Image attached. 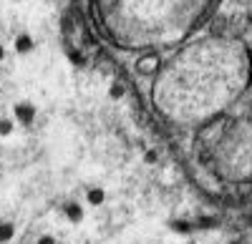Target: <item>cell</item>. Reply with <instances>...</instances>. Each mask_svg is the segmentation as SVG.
<instances>
[{"mask_svg": "<svg viewBox=\"0 0 252 244\" xmlns=\"http://www.w3.org/2000/svg\"><path fill=\"white\" fill-rule=\"evenodd\" d=\"M86 201L91 207H101L103 201H106V191H103L101 187H91L89 191H86Z\"/></svg>", "mask_w": 252, "mask_h": 244, "instance_id": "5", "label": "cell"}, {"mask_svg": "<svg viewBox=\"0 0 252 244\" xmlns=\"http://www.w3.org/2000/svg\"><path fill=\"white\" fill-rule=\"evenodd\" d=\"M126 221H129V217H126V212H124V209H119V212H114V214H111V227H114V229L124 227Z\"/></svg>", "mask_w": 252, "mask_h": 244, "instance_id": "10", "label": "cell"}, {"mask_svg": "<svg viewBox=\"0 0 252 244\" xmlns=\"http://www.w3.org/2000/svg\"><path fill=\"white\" fill-rule=\"evenodd\" d=\"M3 55H5V51H3V46H0V60H3Z\"/></svg>", "mask_w": 252, "mask_h": 244, "instance_id": "15", "label": "cell"}, {"mask_svg": "<svg viewBox=\"0 0 252 244\" xmlns=\"http://www.w3.org/2000/svg\"><path fill=\"white\" fill-rule=\"evenodd\" d=\"M15 51H18V53H31V51H33V38H31L28 33H20V35L15 38Z\"/></svg>", "mask_w": 252, "mask_h": 244, "instance_id": "8", "label": "cell"}, {"mask_svg": "<svg viewBox=\"0 0 252 244\" xmlns=\"http://www.w3.org/2000/svg\"><path fill=\"white\" fill-rule=\"evenodd\" d=\"M252 58L245 40L207 35L161 63L152 83V104L177 126H199L222 116L247 91Z\"/></svg>", "mask_w": 252, "mask_h": 244, "instance_id": "1", "label": "cell"}, {"mask_svg": "<svg viewBox=\"0 0 252 244\" xmlns=\"http://www.w3.org/2000/svg\"><path fill=\"white\" fill-rule=\"evenodd\" d=\"M124 93H126V88H124L121 81H111V86H109V96H111L114 101H121V98H124Z\"/></svg>", "mask_w": 252, "mask_h": 244, "instance_id": "9", "label": "cell"}, {"mask_svg": "<svg viewBox=\"0 0 252 244\" xmlns=\"http://www.w3.org/2000/svg\"><path fill=\"white\" fill-rule=\"evenodd\" d=\"M15 116H18V121H20V124H31V121L35 118V108L31 106V104H18L15 106Z\"/></svg>", "mask_w": 252, "mask_h": 244, "instance_id": "4", "label": "cell"}, {"mask_svg": "<svg viewBox=\"0 0 252 244\" xmlns=\"http://www.w3.org/2000/svg\"><path fill=\"white\" fill-rule=\"evenodd\" d=\"M63 212H66V217L73 221V224H78V221L83 219V209H81V204H76V201H68V204L63 207Z\"/></svg>", "mask_w": 252, "mask_h": 244, "instance_id": "7", "label": "cell"}, {"mask_svg": "<svg viewBox=\"0 0 252 244\" xmlns=\"http://www.w3.org/2000/svg\"><path fill=\"white\" fill-rule=\"evenodd\" d=\"M177 179H179V176H177V169H174V166H164L161 174H159V184H161V187H174Z\"/></svg>", "mask_w": 252, "mask_h": 244, "instance_id": "6", "label": "cell"}, {"mask_svg": "<svg viewBox=\"0 0 252 244\" xmlns=\"http://www.w3.org/2000/svg\"><path fill=\"white\" fill-rule=\"evenodd\" d=\"M161 55L157 53V51H146V53H141L139 58H136V63H134V71L139 73V76H149V78H154L157 73H159V68H161Z\"/></svg>", "mask_w": 252, "mask_h": 244, "instance_id": "3", "label": "cell"}, {"mask_svg": "<svg viewBox=\"0 0 252 244\" xmlns=\"http://www.w3.org/2000/svg\"><path fill=\"white\" fill-rule=\"evenodd\" d=\"M13 234H15V229H13V224H0V244H5V242H10L13 239Z\"/></svg>", "mask_w": 252, "mask_h": 244, "instance_id": "11", "label": "cell"}, {"mask_svg": "<svg viewBox=\"0 0 252 244\" xmlns=\"http://www.w3.org/2000/svg\"><path fill=\"white\" fill-rule=\"evenodd\" d=\"M240 3H252V0H240Z\"/></svg>", "mask_w": 252, "mask_h": 244, "instance_id": "16", "label": "cell"}, {"mask_svg": "<svg viewBox=\"0 0 252 244\" xmlns=\"http://www.w3.org/2000/svg\"><path fill=\"white\" fill-rule=\"evenodd\" d=\"M217 0H98L106 38L121 48L174 46L197 30Z\"/></svg>", "mask_w": 252, "mask_h": 244, "instance_id": "2", "label": "cell"}, {"mask_svg": "<svg viewBox=\"0 0 252 244\" xmlns=\"http://www.w3.org/2000/svg\"><path fill=\"white\" fill-rule=\"evenodd\" d=\"M5 244H8V242H5Z\"/></svg>", "mask_w": 252, "mask_h": 244, "instance_id": "17", "label": "cell"}, {"mask_svg": "<svg viewBox=\"0 0 252 244\" xmlns=\"http://www.w3.org/2000/svg\"><path fill=\"white\" fill-rule=\"evenodd\" d=\"M38 244H56V239H53L51 234H43V237L38 239Z\"/></svg>", "mask_w": 252, "mask_h": 244, "instance_id": "14", "label": "cell"}, {"mask_svg": "<svg viewBox=\"0 0 252 244\" xmlns=\"http://www.w3.org/2000/svg\"><path fill=\"white\" fill-rule=\"evenodd\" d=\"M10 134H13V121L0 118V136H10Z\"/></svg>", "mask_w": 252, "mask_h": 244, "instance_id": "12", "label": "cell"}, {"mask_svg": "<svg viewBox=\"0 0 252 244\" xmlns=\"http://www.w3.org/2000/svg\"><path fill=\"white\" fill-rule=\"evenodd\" d=\"M144 161H146V164H157L159 154H157V151H146V154H144Z\"/></svg>", "mask_w": 252, "mask_h": 244, "instance_id": "13", "label": "cell"}]
</instances>
